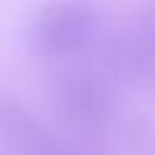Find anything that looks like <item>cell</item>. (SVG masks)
Masks as SVG:
<instances>
[{
  "mask_svg": "<svg viewBox=\"0 0 155 155\" xmlns=\"http://www.w3.org/2000/svg\"><path fill=\"white\" fill-rule=\"evenodd\" d=\"M99 70L116 85L148 87L155 82V58L145 46L140 31H121L107 39H97Z\"/></svg>",
  "mask_w": 155,
  "mask_h": 155,
  "instance_id": "obj_4",
  "label": "cell"
},
{
  "mask_svg": "<svg viewBox=\"0 0 155 155\" xmlns=\"http://www.w3.org/2000/svg\"><path fill=\"white\" fill-rule=\"evenodd\" d=\"M138 31H140L145 46L150 48V53H153V58H155V7H148V12L143 15V22H140V27H138Z\"/></svg>",
  "mask_w": 155,
  "mask_h": 155,
  "instance_id": "obj_6",
  "label": "cell"
},
{
  "mask_svg": "<svg viewBox=\"0 0 155 155\" xmlns=\"http://www.w3.org/2000/svg\"><path fill=\"white\" fill-rule=\"evenodd\" d=\"M51 94L58 119L80 133H99L116 121V85L99 68H63L53 78Z\"/></svg>",
  "mask_w": 155,
  "mask_h": 155,
  "instance_id": "obj_1",
  "label": "cell"
},
{
  "mask_svg": "<svg viewBox=\"0 0 155 155\" xmlns=\"http://www.w3.org/2000/svg\"><path fill=\"white\" fill-rule=\"evenodd\" d=\"M0 143L12 155H97L44 126L19 99L0 90Z\"/></svg>",
  "mask_w": 155,
  "mask_h": 155,
  "instance_id": "obj_3",
  "label": "cell"
},
{
  "mask_svg": "<svg viewBox=\"0 0 155 155\" xmlns=\"http://www.w3.org/2000/svg\"><path fill=\"white\" fill-rule=\"evenodd\" d=\"M102 15L90 0H53L41 7L31 27V41L41 56L70 58L94 46Z\"/></svg>",
  "mask_w": 155,
  "mask_h": 155,
  "instance_id": "obj_2",
  "label": "cell"
},
{
  "mask_svg": "<svg viewBox=\"0 0 155 155\" xmlns=\"http://www.w3.org/2000/svg\"><path fill=\"white\" fill-rule=\"evenodd\" d=\"M128 143L133 150H138L140 155H150L155 153V133L150 131L148 124H133L128 128Z\"/></svg>",
  "mask_w": 155,
  "mask_h": 155,
  "instance_id": "obj_5",
  "label": "cell"
}]
</instances>
